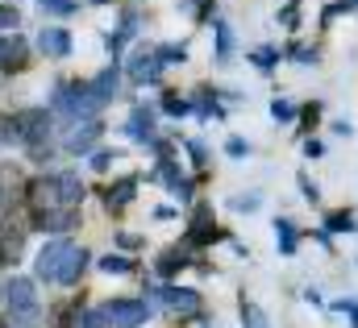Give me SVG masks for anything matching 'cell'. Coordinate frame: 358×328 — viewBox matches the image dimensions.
Instances as JSON below:
<instances>
[{"label": "cell", "instance_id": "obj_1", "mask_svg": "<svg viewBox=\"0 0 358 328\" xmlns=\"http://www.w3.org/2000/svg\"><path fill=\"white\" fill-rule=\"evenodd\" d=\"M4 299L13 308V325L17 328H34L42 320V308H38V295H34V283L29 278H13L4 287Z\"/></svg>", "mask_w": 358, "mask_h": 328}, {"label": "cell", "instance_id": "obj_2", "mask_svg": "<svg viewBox=\"0 0 358 328\" xmlns=\"http://www.w3.org/2000/svg\"><path fill=\"white\" fill-rule=\"evenodd\" d=\"M104 316H108L113 328H142L146 316H150V308H146L142 299H113V304L104 308Z\"/></svg>", "mask_w": 358, "mask_h": 328}, {"label": "cell", "instance_id": "obj_3", "mask_svg": "<svg viewBox=\"0 0 358 328\" xmlns=\"http://www.w3.org/2000/svg\"><path fill=\"white\" fill-rule=\"evenodd\" d=\"M13 125H17V137L29 142V146L46 142V133H50V117H46V108H25V112L13 117Z\"/></svg>", "mask_w": 358, "mask_h": 328}, {"label": "cell", "instance_id": "obj_4", "mask_svg": "<svg viewBox=\"0 0 358 328\" xmlns=\"http://www.w3.org/2000/svg\"><path fill=\"white\" fill-rule=\"evenodd\" d=\"M67 249L71 241H46L42 253H38V262H34V270H38V278H46V283H59V266H63V258H67Z\"/></svg>", "mask_w": 358, "mask_h": 328}, {"label": "cell", "instance_id": "obj_5", "mask_svg": "<svg viewBox=\"0 0 358 328\" xmlns=\"http://www.w3.org/2000/svg\"><path fill=\"white\" fill-rule=\"evenodd\" d=\"M38 50H42L46 59H67V54H71V33L50 25V29L38 33Z\"/></svg>", "mask_w": 358, "mask_h": 328}, {"label": "cell", "instance_id": "obj_6", "mask_svg": "<svg viewBox=\"0 0 358 328\" xmlns=\"http://www.w3.org/2000/svg\"><path fill=\"white\" fill-rule=\"evenodd\" d=\"M100 121H84V125H76L71 133H67V150L71 154H88L92 146H96V137H100Z\"/></svg>", "mask_w": 358, "mask_h": 328}, {"label": "cell", "instance_id": "obj_7", "mask_svg": "<svg viewBox=\"0 0 358 328\" xmlns=\"http://www.w3.org/2000/svg\"><path fill=\"white\" fill-rule=\"evenodd\" d=\"M129 75H134L138 83H155L159 75H163L159 54H155V50H150V54H146V50H138V54H134V63H129Z\"/></svg>", "mask_w": 358, "mask_h": 328}, {"label": "cell", "instance_id": "obj_8", "mask_svg": "<svg viewBox=\"0 0 358 328\" xmlns=\"http://www.w3.org/2000/svg\"><path fill=\"white\" fill-rule=\"evenodd\" d=\"M159 304L171 308V312H196L200 308V295L187 291V287H167V291H159Z\"/></svg>", "mask_w": 358, "mask_h": 328}, {"label": "cell", "instance_id": "obj_9", "mask_svg": "<svg viewBox=\"0 0 358 328\" xmlns=\"http://www.w3.org/2000/svg\"><path fill=\"white\" fill-rule=\"evenodd\" d=\"M84 266H88V249H67V258H63V266H59V283H80V274H84Z\"/></svg>", "mask_w": 358, "mask_h": 328}, {"label": "cell", "instance_id": "obj_10", "mask_svg": "<svg viewBox=\"0 0 358 328\" xmlns=\"http://www.w3.org/2000/svg\"><path fill=\"white\" fill-rule=\"evenodd\" d=\"M88 96H92V104H96V108H100V104H108V100L117 96V71H113V67H108V71H100V75L88 83Z\"/></svg>", "mask_w": 358, "mask_h": 328}, {"label": "cell", "instance_id": "obj_11", "mask_svg": "<svg viewBox=\"0 0 358 328\" xmlns=\"http://www.w3.org/2000/svg\"><path fill=\"white\" fill-rule=\"evenodd\" d=\"M0 67H4V71H21V67H25V42H21L17 33L0 42Z\"/></svg>", "mask_w": 358, "mask_h": 328}, {"label": "cell", "instance_id": "obj_12", "mask_svg": "<svg viewBox=\"0 0 358 328\" xmlns=\"http://www.w3.org/2000/svg\"><path fill=\"white\" fill-rule=\"evenodd\" d=\"M129 137L134 142H155V117H150V108H134V117H129Z\"/></svg>", "mask_w": 358, "mask_h": 328}, {"label": "cell", "instance_id": "obj_13", "mask_svg": "<svg viewBox=\"0 0 358 328\" xmlns=\"http://www.w3.org/2000/svg\"><path fill=\"white\" fill-rule=\"evenodd\" d=\"M55 195H59V204H80L84 200V183L76 179V174H55Z\"/></svg>", "mask_w": 358, "mask_h": 328}, {"label": "cell", "instance_id": "obj_14", "mask_svg": "<svg viewBox=\"0 0 358 328\" xmlns=\"http://www.w3.org/2000/svg\"><path fill=\"white\" fill-rule=\"evenodd\" d=\"M275 241H279L283 253H296V225H292V221H279V225H275Z\"/></svg>", "mask_w": 358, "mask_h": 328}, {"label": "cell", "instance_id": "obj_15", "mask_svg": "<svg viewBox=\"0 0 358 328\" xmlns=\"http://www.w3.org/2000/svg\"><path fill=\"white\" fill-rule=\"evenodd\" d=\"M134 187H138V179H121V183H117V187L108 191V208H121V204H129Z\"/></svg>", "mask_w": 358, "mask_h": 328}, {"label": "cell", "instance_id": "obj_16", "mask_svg": "<svg viewBox=\"0 0 358 328\" xmlns=\"http://www.w3.org/2000/svg\"><path fill=\"white\" fill-rule=\"evenodd\" d=\"M325 229H334V233H355L358 221L350 212H329V216H325Z\"/></svg>", "mask_w": 358, "mask_h": 328}, {"label": "cell", "instance_id": "obj_17", "mask_svg": "<svg viewBox=\"0 0 358 328\" xmlns=\"http://www.w3.org/2000/svg\"><path fill=\"white\" fill-rule=\"evenodd\" d=\"M187 266V253H179V249H167L163 258H159V274H176Z\"/></svg>", "mask_w": 358, "mask_h": 328}, {"label": "cell", "instance_id": "obj_18", "mask_svg": "<svg viewBox=\"0 0 358 328\" xmlns=\"http://www.w3.org/2000/svg\"><path fill=\"white\" fill-rule=\"evenodd\" d=\"M100 270H104V274H129L134 266H129L125 258H117V253H104V258H100Z\"/></svg>", "mask_w": 358, "mask_h": 328}, {"label": "cell", "instance_id": "obj_19", "mask_svg": "<svg viewBox=\"0 0 358 328\" xmlns=\"http://www.w3.org/2000/svg\"><path fill=\"white\" fill-rule=\"evenodd\" d=\"M242 325L246 328H267V316H263L255 304H242Z\"/></svg>", "mask_w": 358, "mask_h": 328}, {"label": "cell", "instance_id": "obj_20", "mask_svg": "<svg viewBox=\"0 0 358 328\" xmlns=\"http://www.w3.org/2000/svg\"><path fill=\"white\" fill-rule=\"evenodd\" d=\"M76 328H108V316L104 312H80L76 316Z\"/></svg>", "mask_w": 358, "mask_h": 328}, {"label": "cell", "instance_id": "obj_21", "mask_svg": "<svg viewBox=\"0 0 358 328\" xmlns=\"http://www.w3.org/2000/svg\"><path fill=\"white\" fill-rule=\"evenodd\" d=\"M42 8L63 13V17H67V13H76V8H80V0H42Z\"/></svg>", "mask_w": 358, "mask_h": 328}, {"label": "cell", "instance_id": "obj_22", "mask_svg": "<svg viewBox=\"0 0 358 328\" xmlns=\"http://www.w3.org/2000/svg\"><path fill=\"white\" fill-rule=\"evenodd\" d=\"M229 46H234V38H229V25H217V54L225 59V54H229Z\"/></svg>", "mask_w": 358, "mask_h": 328}, {"label": "cell", "instance_id": "obj_23", "mask_svg": "<svg viewBox=\"0 0 358 328\" xmlns=\"http://www.w3.org/2000/svg\"><path fill=\"white\" fill-rule=\"evenodd\" d=\"M271 117H275V121H292V117H296V108H292L287 100H275V104H271Z\"/></svg>", "mask_w": 358, "mask_h": 328}, {"label": "cell", "instance_id": "obj_24", "mask_svg": "<svg viewBox=\"0 0 358 328\" xmlns=\"http://www.w3.org/2000/svg\"><path fill=\"white\" fill-rule=\"evenodd\" d=\"M17 25V8L13 4H0V29H13Z\"/></svg>", "mask_w": 358, "mask_h": 328}, {"label": "cell", "instance_id": "obj_25", "mask_svg": "<svg viewBox=\"0 0 358 328\" xmlns=\"http://www.w3.org/2000/svg\"><path fill=\"white\" fill-rule=\"evenodd\" d=\"M225 154H229V158H242V154H246V142H242V137H229V142H225Z\"/></svg>", "mask_w": 358, "mask_h": 328}, {"label": "cell", "instance_id": "obj_26", "mask_svg": "<svg viewBox=\"0 0 358 328\" xmlns=\"http://www.w3.org/2000/svg\"><path fill=\"white\" fill-rule=\"evenodd\" d=\"M259 204H263L259 195H242V200H234V208H238V212H255Z\"/></svg>", "mask_w": 358, "mask_h": 328}, {"label": "cell", "instance_id": "obj_27", "mask_svg": "<svg viewBox=\"0 0 358 328\" xmlns=\"http://www.w3.org/2000/svg\"><path fill=\"white\" fill-rule=\"evenodd\" d=\"M255 63H259L263 71H271V67H275V50H259V54H255Z\"/></svg>", "mask_w": 358, "mask_h": 328}, {"label": "cell", "instance_id": "obj_28", "mask_svg": "<svg viewBox=\"0 0 358 328\" xmlns=\"http://www.w3.org/2000/svg\"><path fill=\"white\" fill-rule=\"evenodd\" d=\"M163 108H167V112H187V104H183V100H176V96H167V100H163Z\"/></svg>", "mask_w": 358, "mask_h": 328}, {"label": "cell", "instance_id": "obj_29", "mask_svg": "<svg viewBox=\"0 0 358 328\" xmlns=\"http://www.w3.org/2000/svg\"><path fill=\"white\" fill-rule=\"evenodd\" d=\"M92 166H96V170H108V166H113V154H108V150H100V154L92 158Z\"/></svg>", "mask_w": 358, "mask_h": 328}, {"label": "cell", "instance_id": "obj_30", "mask_svg": "<svg viewBox=\"0 0 358 328\" xmlns=\"http://www.w3.org/2000/svg\"><path fill=\"white\" fill-rule=\"evenodd\" d=\"M300 191H304L308 200H317V183H308V174H300Z\"/></svg>", "mask_w": 358, "mask_h": 328}, {"label": "cell", "instance_id": "obj_31", "mask_svg": "<svg viewBox=\"0 0 358 328\" xmlns=\"http://www.w3.org/2000/svg\"><path fill=\"white\" fill-rule=\"evenodd\" d=\"M0 328H4V325H0Z\"/></svg>", "mask_w": 358, "mask_h": 328}]
</instances>
